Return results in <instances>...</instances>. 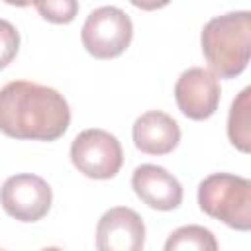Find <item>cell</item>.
I'll list each match as a JSON object with an SVG mask.
<instances>
[{
  "label": "cell",
  "instance_id": "cell-1",
  "mask_svg": "<svg viewBox=\"0 0 251 251\" xmlns=\"http://www.w3.org/2000/svg\"><path fill=\"white\" fill-rule=\"evenodd\" d=\"M71 124L65 96L29 80H12L0 88V131L14 139L55 141Z\"/></svg>",
  "mask_w": 251,
  "mask_h": 251
},
{
  "label": "cell",
  "instance_id": "cell-2",
  "mask_svg": "<svg viewBox=\"0 0 251 251\" xmlns=\"http://www.w3.org/2000/svg\"><path fill=\"white\" fill-rule=\"evenodd\" d=\"M208 71L220 78H235L251 57V12H227L212 18L200 33Z\"/></svg>",
  "mask_w": 251,
  "mask_h": 251
},
{
  "label": "cell",
  "instance_id": "cell-3",
  "mask_svg": "<svg viewBox=\"0 0 251 251\" xmlns=\"http://www.w3.org/2000/svg\"><path fill=\"white\" fill-rule=\"evenodd\" d=\"M198 204L204 214L226 226L247 231L251 227V180L229 173H214L198 184Z\"/></svg>",
  "mask_w": 251,
  "mask_h": 251
},
{
  "label": "cell",
  "instance_id": "cell-4",
  "mask_svg": "<svg viewBox=\"0 0 251 251\" xmlns=\"http://www.w3.org/2000/svg\"><path fill=\"white\" fill-rule=\"evenodd\" d=\"M131 37V20L116 6H100L92 10L80 31L84 49L96 59H114L122 55L129 47Z\"/></svg>",
  "mask_w": 251,
  "mask_h": 251
},
{
  "label": "cell",
  "instance_id": "cell-5",
  "mask_svg": "<svg viewBox=\"0 0 251 251\" xmlns=\"http://www.w3.org/2000/svg\"><path fill=\"white\" fill-rule=\"evenodd\" d=\"M71 161L84 176L106 180L120 173L124 151L116 135L106 129L90 127L73 139Z\"/></svg>",
  "mask_w": 251,
  "mask_h": 251
},
{
  "label": "cell",
  "instance_id": "cell-6",
  "mask_svg": "<svg viewBox=\"0 0 251 251\" xmlns=\"http://www.w3.org/2000/svg\"><path fill=\"white\" fill-rule=\"evenodd\" d=\"M53 192L47 180L37 175H12L0 188V204L4 212L18 222H37L47 216Z\"/></svg>",
  "mask_w": 251,
  "mask_h": 251
},
{
  "label": "cell",
  "instance_id": "cell-7",
  "mask_svg": "<svg viewBox=\"0 0 251 251\" xmlns=\"http://www.w3.org/2000/svg\"><path fill=\"white\" fill-rule=\"evenodd\" d=\"M222 88L214 73L204 67H192L176 78L175 100L178 110L190 120H208L216 114Z\"/></svg>",
  "mask_w": 251,
  "mask_h": 251
},
{
  "label": "cell",
  "instance_id": "cell-8",
  "mask_svg": "<svg viewBox=\"0 0 251 251\" xmlns=\"http://www.w3.org/2000/svg\"><path fill=\"white\" fill-rule=\"evenodd\" d=\"M143 245L145 224L135 210L116 206L98 220L96 251H143Z\"/></svg>",
  "mask_w": 251,
  "mask_h": 251
},
{
  "label": "cell",
  "instance_id": "cell-9",
  "mask_svg": "<svg viewBox=\"0 0 251 251\" xmlns=\"http://www.w3.org/2000/svg\"><path fill=\"white\" fill-rule=\"evenodd\" d=\"M131 186L137 198L153 210L169 212L182 202L180 182L159 165H139L131 175Z\"/></svg>",
  "mask_w": 251,
  "mask_h": 251
},
{
  "label": "cell",
  "instance_id": "cell-10",
  "mask_svg": "<svg viewBox=\"0 0 251 251\" xmlns=\"http://www.w3.org/2000/svg\"><path fill=\"white\" fill-rule=\"evenodd\" d=\"M133 143L141 153L167 155L180 141L178 124L161 110H149L133 122Z\"/></svg>",
  "mask_w": 251,
  "mask_h": 251
},
{
  "label": "cell",
  "instance_id": "cell-11",
  "mask_svg": "<svg viewBox=\"0 0 251 251\" xmlns=\"http://www.w3.org/2000/svg\"><path fill=\"white\" fill-rule=\"evenodd\" d=\"M249 94L251 88H243L237 98L231 102L227 116V137L233 147L243 153L251 149V126H249Z\"/></svg>",
  "mask_w": 251,
  "mask_h": 251
},
{
  "label": "cell",
  "instance_id": "cell-12",
  "mask_svg": "<svg viewBox=\"0 0 251 251\" xmlns=\"http://www.w3.org/2000/svg\"><path fill=\"white\" fill-rule=\"evenodd\" d=\"M163 251H220L216 235L204 226H182L175 229Z\"/></svg>",
  "mask_w": 251,
  "mask_h": 251
},
{
  "label": "cell",
  "instance_id": "cell-13",
  "mask_svg": "<svg viewBox=\"0 0 251 251\" xmlns=\"http://www.w3.org/2000/svg\"><path fill=\"white\" fill-rule=\"evenodd\" d=\"M35 10L53 24H69L75 20L78 12V4L75 0H47V2H37Z\"/></svg>",
  "mask_w": 251,
  "mask_h": 251
},
{
  "label": "cell",
  "instance_id": "cell-14",
  "mask_svg": "<svg viewBox=\"0 0 251 251\" xmlns=\"http://www.w3.org/2000/svg\"><path fill=\"white\" fill-rule=\"evenodd\" d=\"M20 49V33L18 29L8 22L0 18V71L6 69Z\"/></svg>",
  "mask_w": 251,
  "mask_h": 251
},
{
  "label": "cell",
  "instance_id": "cell-15",
  "mask_svg": "<svg viewBox=\"0 0 251 251\" xmlns=\"http://www.w3.org/2000/svg\"><path fill=\"white\" fill-rule=\"evenodd\" d=\"M39 251H63L61 247H43V249H39Z\"/></svg>",
  "mask_w": 251,
  "mask_h": 251
},
{
  "label": "cell",
  "instance_id": "cell-16",
  "mask_svg": "<svg viewBox=\"0 0 251 251\" xmlns=\"http://www.w3.org/2000/svg\"><path fill=\"white\" fill-rule=\"evenodd\" d=\"M0 251H4V249H0Z\"/></svg>",
  "mask_w": 251,
  "mask_h": 251
}]
</instances>
